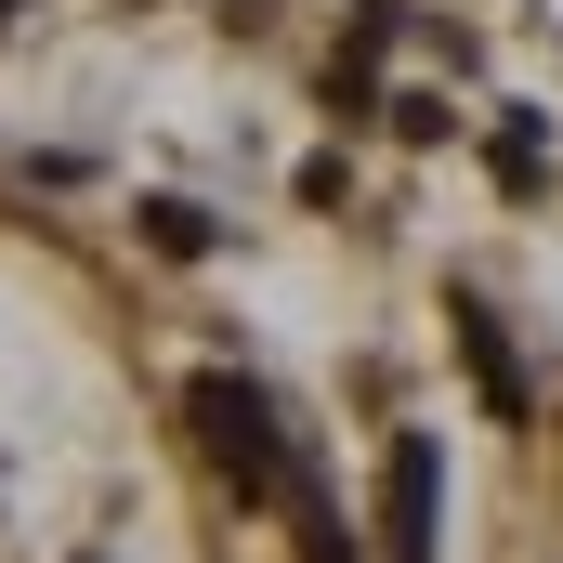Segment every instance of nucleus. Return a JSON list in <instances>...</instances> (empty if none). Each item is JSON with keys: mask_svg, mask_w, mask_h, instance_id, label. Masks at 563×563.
<instances>
[{"mask_svg": "<svg viewBox=\"0 0 563 563\" xmlns=\"http://www.w3.org/2000/svg\"><path fill=\"white\" fill-rule=\"evenodd\" d=\"M184 420H197V445H210V472L236 485V498H276L288 485V432L276 407L236 380V367H210V380H184Z\"/></svg>", "mask_w": 563, "mask_h": 563, "instance_id": "obj_1", "label": "nucleus"}, {"mask_svg": "<svg viewBox=\"0 0 563 563\" xmlns=\"http://www.w3.org/2000/svg\"><path fill=\"white\" fill-rule=\"evenodd\" d=\"M432 511H445V445L394 432L380 445V563H432Z\"/></svg>", "mask_w": 563, "mask_h": 563, "instance_id": "obj_2", "label": "nucleus"}, {"mask_svg": "<svg viewBox=\"0 0 563 563\" xmlns=\"http://www.w3.org/2000/svg\"><path fill=\"white\" fill-rule=\"evenodd\" d=\"M445 328H459V354H472V380H485V407H498V420H525L538 394H525V367H511V341H498V314H485V301H445Z\"/></svg>", "mask_w": 563, "mask_h": 563, "instance_id": "obj_3", "label": "nucleus"}, {"mask_svg": "<svg viewBox=\"0 0 563 563\" xmlns=\"http://www.w3.org/2000/svg\"><path fill=\"white\" fill-rule=\"evenodd\" d=\"M144 236H157L170 263H210V236H223V223H210L197 197H144Z\"/></svg>", "mask_w": 563, "mask_h": 563, "instance_id": "obj_4", "label": "nucleus"}, {"mask_svg": "<svg viewBox=\"0 0 563 563\" xmlns=\"http://www.w3.org/2000/svg\"><path fill=\"white\" fill-rule=\"evenodd\" d=\"M538 170H551V132H538V119H511V132H498V184H511V197H538Z\"/></svg>", "mask_w": 563, "mask_h": 563, "instance_id": "obj_5", "label": "nucleus"}, {"mask_svg": "<svg viewBox=\"0 0 563 563\" xmlns=\"http://www.w3.org/2000/svg\"><path fill=\"white\" fill-rule=\"evenodd\" d=\"M301 563H354V538H341V511H328V498H301Z\"/></svg>", "mask_w": 563, "mask_h": 563, "instance_id": "obj_6", "label": "nucleus"}]
</instances>
